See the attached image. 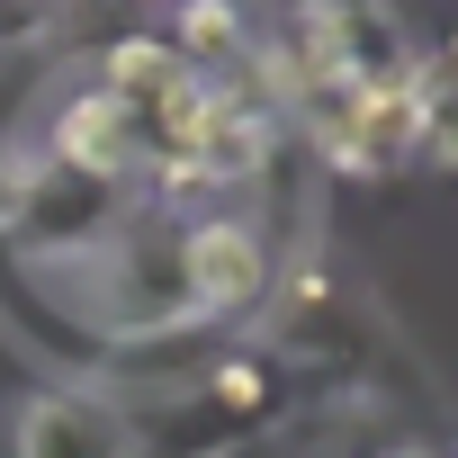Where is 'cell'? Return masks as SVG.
Masks as SVG:
<instances>
[{
  "mask_svg": "<svg viewBox=\"0 0 458 458\" xmlns=\"http://www.w3.org/2000/svg\"><path fill=\"white\" fill-rule=\"evenodd\" d=\"M180 288L198 324H243L270 306L279 288V252H270V225L252 207H207L180 216Z\"/></svg>",
  "mask_w": 458,
  "mask_h": 458,
  "instance_id": "1",
  "label": "cell"
},
{
  "mask_svg": "<svg viewBox=\"0 0 458 458\" xmlns=\"http://www.w3.org/2000/svg\"><path fill=\"white\" fill-rule=\"evenodd\" d=\"M180 72H189V64H180V55H171V37H153V28L108 37V46H99V64H90V81H99L108 99H126L135 117H144V108H153V99H162Z\"/></svg>",
  "mask_w": 458,
  "mask_h": 458,
  "instance_id": "5",
  "label": "cell"
},
{
  "mask_svg": "<svg viewBox=\"0 0 458 458\" xmlns=\"http://www.w3.org/2000/svg\"><path fill=\"white\" fill-rule=\"evenodd\" d=\"M198 404H207L216 422H261V413L279 404V360H270V351H225V360L198 377Z\"/></svg>",
  "mask_w": 458,
  "mask_h": 458,
  "instance_id": "6",
  "label": "cell"
},
{
  "mask_svg": "<svg viewBox=\"0 0 458 458\" xmlns=\"http://www.w3.org/2000/svg\"><path fill=\"white\" fill-rule=\"evenodd\" d=\"M431 64H440V81H449V99H458V28L440 37V55H431Z\"/></svg>",
  "mask_w": 458,
  "mask_h": 458,
  "instance_id": "9",
  "label": "cell"
},
{
  "mask_svg": "<svg viewBox=\"0 0 458 458\" xmlns=\"http://www.w3.org/2000/svg\"><path fill=\"white\" fill-rule=\"evenodd\" d=\"M144 422L99 386H28L10 404V458H135Z\"/></svg>",
  "mask_w": 458,
  "mask_h": 458,
  "instance_id": "2",
  "label": "cell"
},
{
  "mask_svg": "<svg viewBox=\"0 0 458 458\" xmlns=\"http://www.w3.org/2000/svg\"><path fill=\"white\" fill-rule=\"evenodd\" d=\"M46 162L72 180H99V189H135L144 180V117L126 99H108L99 81H81L46 117Z\"/></svg>",
  "mask_w": 458,
  "mask_h": 458,
  "instance_id": "3",
  "label": "cell"
},
{
  "mask_svg": "<svg viewBox=\"0 0 458 458\" xmlns=\"http://www.w3.org/2000/svg\"><path fill=\"white\" fill-rule=\"evenodd\" d=\"M19 180H28V153L0 144V234H10V216H19Z\"/></svg>",
  "mask_w": 458,
  "mask_h": 458,
  "instance_id": "8",
  "label": "cell"
},
{
  "mask_svg": "<svg viewBox=\"0 0 458 458\" xmlns=\"http://www.w3.org/2000/svg\"><path fill=\"white\" fill-rule=\"evenodd\" d=\"M135 458H198V449H153V440H144V449H135Z\"/></svg>",
  "mask_w": 458,
  "mask_h": 458,
  "instance_id": "11",
  "label": "cell"
},
{
  "mask_svg": "<svg viewBox=\"0 0 458 458\" xmlns=\"http://www.w3.org/2000/svg\"><path fill=\"white\" fill-rule=\"evenodd\" d=\"M422 162H431V171H458V99L431 108V126H422Z\"/></svg>",
  "mask_w": 458,
  "mask_h": 458,
  "instance_id": "7",
  "label": "cell"
},
{
  "mask_svg": "<svg viewBox=\"0 0 458 458\" xmlns=\"http://www.w3.org/2000/svg\"><path fill=\"white\" fill-rule=\"evenodd\" d=\"M243 46H252V10H243V0H180L171 55H180L198 81H225V72H243Z\"/></svg>",
  "mask_w": 458,
  "mask_h": 458,
  "instance_id": "4",
  "label": "cell"
},
{
  "mask_svg": "<svg viewBox=\"0 0 458 458\" xmlns=\"http://www.w3.org/2000/svg\"><path fill=\"white\" fill-rule=\"evenodd\" d=\"M377 458H449V449H413V440H404V449H377Z\"/></svg>",
  "mask_w": 458,
  "mask_h": 458,
  "instance_id": "10",
  "label": "cell"
}]
</instances>
